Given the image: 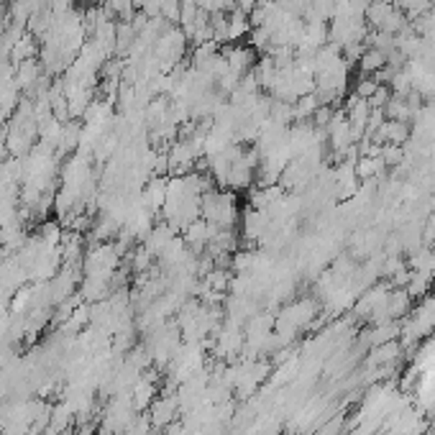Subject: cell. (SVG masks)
Wrapping results in <instances>:
<instances>
[{"instance_id": "6da1fadb", "label": "cell", "mask_w": 435, "mask_h": 435, "mask_svg": "<svg viewBox=\"0 0 435 435\" xmlns=\"http://www.w3.org/2000/svg\"><path fill=\"white\" fill-rule=\"evenodd\" d=\"M200 218L215 231H233L238 228L241 208L236 192L226 187H213L202 195L200 202Z\"/></svg>"}, {"instance_id": "7a4b0ae2", "label": "cell", "mask_w": 435, "mask_h": 435, "mask_svg": "<svg viewBox=\"0 0 435 435\" xmlns=\"http://www.w3.org/2000/svg\"><path fill=\"white\" fill-rule=\"evenodd\" d=\"M356 67L361 75H371V77H374V75H379V72L387 67V54L379 52V49H369V46H366Z\"/></svg>"}, {"instance_id": "3957f363", "label": "cell", "mask_w": 435, "mask_h": 435, "mask_svg": "<svg viewBox=\"0 0 435 435\" xmlns=\"http://www.w3.org/2000/svg\"><path fill=\"white\" fill-rule=\"evenodd\" d=\"M377 90H379L377 77H371V75H361V77H358V82H356V87H353V95L369 100Z\"/></svg>"}]
</instances>
